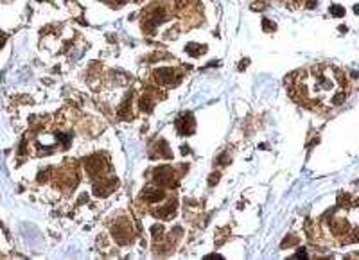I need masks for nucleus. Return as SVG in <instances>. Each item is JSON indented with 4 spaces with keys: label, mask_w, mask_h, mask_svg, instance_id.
<instances>
[{
    "label": "nucleus",
    "mask_w": 359,
    "mask_h": 260,
    "mask_svg": "<svg viewBox=\"0 0 359 260\" xmlns=\"http://www.w3.org/2000/svg\"><path fill=\"white\" fill-rule=\"evenodd\" d=\"M176 127L182 135H190L194 131V118L190 113H183L182 117L176 120Z\"/></svg>",
    "instance_id": "nucleus-7"
},
{
    "label": "nucleus",
    "mask_w": 359,
    "mask_h": 260,
    "mask_svg": "<svg viewBox=\"0 0 359 260\" xmlns=\"http://www.w3.org/2000/svg\"><path fill=\"white\" fill-rule=\"evenodd\" d=\"M104 2H108V4H111V6H121V4H124V0H104Z\"/></svg>",
    "instance_id": "nucleus-13"
},
{
    "label": "nucleus",
    "mask_w": 359,
    "mask_h": 260,
    "mask_svg": "<svg viewBox=\"0 0 359 260\" xmlns=\"http://www.w3.org/2000/svg\"><path fill=\"white\" fill-rule=\"evenodd\" d=\"M154 106V101L151 97H142L140 99V108H142L144 111H151Z\"/></svg>",
    "instance_id": "nucleus-10"
},
{
    "label": "nucleus",
    "mask_w": 359,
    "mask_h": 260,
    "mask_svg": "<svg viewBox=\"0 0 359 260\" xmlns=\"http://www.w3.org/2000/svg\"><path fill=\"white\" fill-rule=\"evenodd\" d=\"M300 256H304V258H305V256H307V253H305L304 249H300V251H298V253L295 255V258H300Z\"/></svg>",
    "instance_id": "nucleus-15"
},
{
    "label": "nucleus",
    "mask_w": 359,
    "mask_h": 260,
    "mask_svg": "<svg viewBox=\"0 0 359 260\" xmlns=\"http://www.w3.org/2000/svg\"><path fill=\"white\" fill-rule=\"evenodd\" d=\"M154 77L160 84H174L180 81L182 75L178 74V70H173V68H164V70H156L154 72Z\"/></svg>",
    "instance_id": "nucleus-4"
},
{
    "label": "nucleus",
    "mask_w": 359,
    "mask_h": 260,
    "mask_svg": "<svg viewBox=\"0 0 359 260\" xmlns=\"http://www.w3.org/2000/svg\"><path fill=\"white\" fill-rule=\"evenodd\" d=\"M187 52H189L190 56H197V52H202V49L190 44V45H187Z\"/></svg>",
    "instance_id": "nucleus-11"
},
{
    "label": "nucleus",
    "mask_w": 359,
    "mask_h": 260,
    "mask_svg": "<svg viewBox=\"0 0 359 260\" xmlns=\"http://www.w3.org/2000/svg\"><path fill=\"white\" fill-rule=\"evenodd\" d=\"M264 27H266V31H273V29H275V25H271L268 20H264Z\"/></svg>",
    "instance_id": "nucleus-14"
},
{
    "label": "nucleus",
    "mask_w": 359,
    "mask_h": 260,
    "mask_svg": "<svg viewBox=\"0 0 359 260\" xmlns=\"http://www.w3.org/2000/svg\"><path fill=\"white\" fill-rule=\"evenodd\" d=\"M115 185H117L115 180H103L101 183H95V187H94L95 196H101V197L108 196V194L115 190Z\"/></svg>",
    "instance_id": "nucleus-9"
},
{
    "label": "nucleus",
    "mask_w": 359,
    "mask_h": 260,
    "mask_svg": "<svg viewBox=\"0 0 359 260\" xmlns=\"http://www.w3.org/2000/svg\"><path fill=\"white\" fill-rule=\"evenodd\" d=\"M142 197L146 199L147 203H162L166 199V192L158 187H149L142 192Z\"/></svg>",
    "instance_id": "nucleus-8"
},
{
    "label": "nucleus",
    "mask_w": 359,
    "mask_h": 260,
    "mask_svg": "<svg viewBox=\"0 0 359 260\" xmlns=\"http://www.w3.org/2000/svg\"><path fill=\"white\" fill-rule=\"evenodd\" d=\"M154 180L158 182V185H171L174 180V170L171 167H160L154 170Z\"/></svg>",
    "instance_id": "nucleus-6"
},
{
    "label": "nucleus",
    "mask_w": 359,
    "mask_h": 260,
    "mask_svg": "<svg viewBox=\"0 0 359 260\" xmlns=\"http://www.w3.org/2000/svg\"><path fill=\"white\" fill-rule=\"evenodd\" d=\"M85 165H87L88 174H90L92 178H95L97 174H101L104 170L106 160H104V158H101V156H92V158H88L87 162H85Z\"/></svg>",
    "instance_id": "nucleus-5"
},
{
    "label": "nucleus",
    "mask_w": 359,
    "mask_h": 260,
    "mask_svg": "<svg viewBox=\"0 0 359 260\" xmlns=\"http://www.w3.org/2000/svg\"><path fill=\"white\" fill-rule=\"evenodd\" d=\"M295 97L298 103L314 110L340 106L347 99V77L341 70L332 67H312L298 74Z\"/></svg>",
    "instance_id": "nucleus-1"
},
{
    "label": "nucleus",
    "mask_w": 359,
    "mask_h": 260,
    "mask_svg": "<svg viewBox=\"0 0 359 260\" xmlns=\"http://www.w3.org/2000/svg\"><path fill=\"white\" fill-rule=\"evenodd\" d=\"M113 237L117 239V242L121 244H126V242L131 241V225H128L126 221H121L113 226Z\"/></svg>",
    "instance_id": "nucleus-3"
},
{
    "label": "nucleus",
    "mask_w": 359,
    "mask_h": 260,
    "mask_svg": "<svg viewBox=\"0 0 359 260\" xmlns=\"http://www.w3.org/2000/svg\"><path fill=\"white\" fill-rule=\"evenodd\" d=\"M164 20H166V13H164L162 8H153L149 13H147L146 16H144V29H146L147 32H151L154 27H158V25L162 24Z\"/></svg>",
    "instance_id": "nucleus-2"
},
{
    "label": "nucleus",
    "mask_w": 359,
    "mask_h": 260,
    "mask_svg": "<svg viewBox=\"0 0 359 260\" xmlns=\"http://www.w3.org/2000/svg\"><path fill=\"white\" fill-rule=\"evenodd\" d=\"M331 13H334V16H343V15H345V9L340 8V6H332V8H331Z\"/></svg>",
    "instance_id": "nucleus-12"
}]
</instances>
